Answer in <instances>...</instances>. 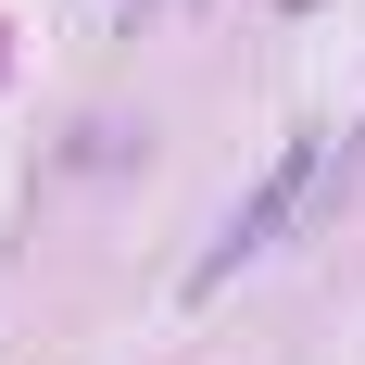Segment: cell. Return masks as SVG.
Returning a JSON list of instances; mask_svg holds the SVG:
<instances>
[{"label":"cell","instance_id":"obj_1","mask_svg":"<svg viewBox=\"0 0 365 365\" xmlns=\"http://www.w3.org/2000/svg\"><path fill=\"white\" fill-rule=\"evenodd\" d=\"M328 164H340V177H353V151H340L328 126H302V139L277 151V164H264V189H252V202H240V215L215 227V252L189 264V290H227L240 264H264V252H277V240H290V227H302V202L328 189Z\"/></svg>","mask_w":365,"mask_h":365}]
</instances>
